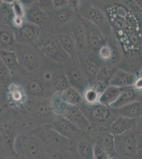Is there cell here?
Returning <instances> with one entry per match:
<instances>
[{
	"mask_svg": "<svg viewBox=\"0 0 142 159\" xmlns=\"http://www.w3.org/2000/svg\"><path fill=\"white\" fill-rule=\"evenodd\" d=\"M136 120L119 116L110 124L108 130L114 136L121 135L129 130L135 129Z\"/></svg>",
	"mask_w": 142,
	"mask_h": 159,
	"instance_id": "cell-6",
	"label": "cell"
},
{
	"mask_svg": "<svg viewBox=\"0 0 142 159\" xmlns=\"http://www.w3.org/2000/svg\"><path fill=\"white\" fill-rule=\"evenodd\" d=\"M12 4L6 2L1 4V22L4 25H10L15 18Z\"/></svg>",
	"mask_w": 142,
	"mask_h": 159,
	"instance_id": "cell-16",
	"label": "cell"
},
{
	"mask_svg": "<svg viewBox=\"0 0 142 159\" xmlns=\"http://www.w3.org/2000/svg\"><path fill=\"white\" fill-rule=\"evenodd\" d=\"M63 116L83 132H88L91 129L89 120L83 114L79 106L70 105L67 111Z\"/></svg>",
	"mask_w": 142,
	"mask_h": 159,
	"instance_id": "cell-4",
	"label": "cell"
},
{
	"mask_svg": "<svg viewBox=\"0 0 142 159\" xmlns=\"http://www.w3.org/2000/svg\"><path fill=\"white\" fill-rule=\"evenodd\" d=\"M0 42L1 47L7 48L11 47L15 44L14 35L11 31L4 29L1 26V33H0Z\"/></svg>",
	"mask_w": 142,
	"mask_h": 159,
	"instance_id": "cell-23",
	"label": "cell"
},
{
	"mask_svg": "<svg viewBox=\"0 0 142 159\" xmlns=\"http://www.w3.org/2000/svg\"><path fill=\"white\" fill-rule=\"evenodd\" d=\"M1 60L9 69L15 68L18 65V55L15 52L1 49Z\"/></svg>",
	"mask_w": 142,
	"mask_h": 159,
	"instance_id": "cell-18",
	"label": "cell"
},
{
	"mask_svg": "<svg viewBox=\"0 0 142 159\" xmlns=\"http://www.w3.org/2000/svg\"><path fill=\"white\" fill-rule=\"evenodd\" d=\"M110 159H119L118 157H110Z\"/></svg>",
	"mask_w": 142,
	"mask_h": 159,
	"instance_id": "cell-46",
	"label": "cell"
},
{
	"mask_svg": "<svg viewBox=\"0 0 142 159\" xmlns=\"http://www.w3.org/2000/svg\"><path fill=\"white\" fill-rule=\"evenodd\" d=\"M86 30V37H87V42L89 43L90 46L94 51H99L102 45V40L101 39L100 34H98L96 33L97 31L94 30V29H88Z\"/></svg>",
	"mask_w": 142,
	"mask_h": 159,
	"instance_id": "cell-20",
	"label": "cell"
},
{
	"mask_svg": "<svg viewBox=\"0 0 142 159\" xmlns=\"http://www.w3.org/2000/svg\"><path fill=\"white\" fill-rule=\"evenodd\" d=\"M125 22V20L119 16L114 19V20L112 21V25L113 27L116 29L121 30V29H124Z\"/></svg>",
	"mask_w": 142,
	"mask_h": 159,
	"instance_id": "cell-40",
	"label": "cell"
},
{
	"mask_svg": "<svg viewBox=\"0 0 142 159\" xmlns=\"http://www.w3.org/2000/svg\"><path fill=\"white\" fill-rule=\"evenodd\" d=\"M123 88L109 86L103 90L99 98V103L110 106L118 99Z\"/></svg>",
	"mask_w": 142,
	"mask_h": 159,
	"instance_id": "cell-10",
	"label": "cell"
},
{
	"mask_svg": "<svg viewBox=\"0 0 142 159\" xmlns=\"http://www.w3.org/2000/svg\"><path fill=\"white\" fill-rule=\"evenodd\" d=\"M27 89L31 94L34 96H40L44 92L43 86L42 83L36 80H33L29 82L27 85Z\"/></svg>",
	"mask_w": 142,
	"mask_h": 159,
	"instance_id": "cell-28",
	"label": "cell"
},
{
	"mask_svg": "<svg viewBox=\"0 0 142 159\" xmlns=\"http://www.w3.org/2000/svg\"><path fill=\"white\" fill-rule=\"evenodd\" d=\"M115 139L116 157L119 159H137V140L135 129L115 136Z\"/></svg>",
	"mask_w": 142,
	"mask_h": 159,
	"instance_id": "cell-2",
	"label": "cell"
},
{
	"mask_svg": "<svg viewBox=\"0 0 142 159\" xmlns=\"http://www.w3.org/2000/svg\"><path fill=\"white\" fill-rule=\"evenodd\" d=\"M137 27V22L133 16H128L125 22V32L128 35L136 33Z\"/></svg>",
	"mask_w": 142,
	"mask_h": 159,
	"instance_id": "cell-31",
	"label": "cell"
},
{
	"mask_svg": "<svg viewBox=\"0 0 142 159\" xmlns=\"http://www.w3.org/2000/svg\"><path fill=\"white\" fill-rule=\"evenodd\" d=\"M85 67L86 74L91 78L97 77L100 69L98 61L93 59L86 61Z\"/></svg>",
	"mask_w": 142,
	"mask_h": 159,
	"instance_id": "cell-26",
	"label": "cell"
},
{
	"mask_svg": "<svg viewBox=\"0 0 142 159\" xmlns=\"http://www.w3.org/2000/svg\"><path fill=\"white\" fill-rule=\"evenodd\" d=\"M27 19L31 24L39 25L44 19V15L42 10L37 6H32L27 12Z\"/></svg>",
	"mask_w": 142,
	"mask_h": 159,
	"instance_id": "cell-19",
	"label": "cell"
},
{
	"mask_svg": "<svg viewBox=\"0 0 142 159\" xmlns=\"http://www.w3.org/2000/svg\"><path fill=\"white\" fill-rule=\"evenodd\" d=\"M49 104L53 112L57 116H64L70 105L64 99L61 93L53 96Z\"/></svg>",
	"mask_w": 142,
	"mask_h": 159,
	"instance_id": "cell-11",
	"label": "cell"
},
{
	"mask_svg": "<svg viewBox=\"0 0 142 159\" xmlns=\"http://www.w3.org/2000/svg\"><path fill=\"white\" fill-rule=\"evenodd\" d=\"M86 17L99 26L107 23L106 19L103 13L99 9L95 7H90L86 11Z\"/></svg>",
	"mask_w": 142,
	"mask_h": 159,
	"instance_id": "cell-17",
	"label": "cell"
},
{
	"mask_svg": "<svg viewBox=\"0 0 142 159\" xmlns=\"http://www.w3.org/2000/svg\"><path fill=\"white\" fill-rule=\"evenodd\" d=\"M138 92L134 87L123 88L118 99L109 107L113 109H116L138 100H137Z\"/></svg>",
	"mask_w": 142,
	"mask_h": 159,
	"instance_id": "cell-9",
	"label": "cell"
},
{
	"mask_svg": "<svg viewBox=\"0 0 142 159\" xmlns=\"http://www.w3.org/2000/svg\"><path fill=\"white\" fill-rule=\"evenodd\" d=\"M94 147L88 141L82 140L77 144V151L85 159H94Z\"/></svg>",
	"mask_w": 142,
	"mask_h": 159,
	"instance_id": "cell-21",
	"label": "cell"
},
{
	"mask_svg": "<svg viewBox=\"0 0 142 159\" xmlns=\"http://www.w3.org/2000/svg\"><path fill=\"white\" fill-rule=\"evenodd\" d=\"M136 79L135 74L122 70H117L112 74L108 85L121 88L133 87Z\"/></svg>",
	"mask_w": 142,
	"mask_h": 159,
	"instance_id": "cell-5",
	"label": "cell"
},
{
	"mask_svg": "<svg viewBox=\"0 0 142 159\" xmlns=\"http://www.w3.org/2000/svg\"><path fill=\"white\" fill-rule=\"evenodd\" d=\"M99 52L101 58L103 60H109L112 57V51L108 46L103 45L99 50Z\"/></svg>",
	"mask_w": 142,
	"mask_h": 159,
	"instance_id": "cell-35",
	"label": "cell"
},
{
	"mask_svg": "<svg viewBox=\"0 0 142 159\" xmlns=\"http://www.w3.org/2000/svg\"><path fill=\"white\" fill-rule=\"evenodd\" d=\"M12 97L14 101H20L23 99L22 92L19 89H15L12 93Z\"/></svg>",
	"mask_w": 142,
	"mask_h": 159,
	"instance_id": "cell-41",
	"label": "cell"
},
{
	"mask_svg": "<svg viewBox=\"0 0 142 159\" xmlns=\"http://www.w3.org/2000/svg\"><path fill=\"white\" fill-rule=\"evenodd\" d=\"M108 153L103 148L99 143H95L94 147V159H110Z\"/></svg>",
	"mask_w": 142,
	"mask_h": 159,
	"instance_id": "cell-32",
	"label": "cell"
},
{
	"mask_svg": "<svg viewBox=\"0 0 142 159\" xmlns=\"http://www.w3.org/2000/svg\"><path fill=\"white\" fill-rule=\"evenodd\" d=\"M107 153L110 157H116L115 139V136L108 130L103 132L99 142Z\"/></svg>",
	"mask_w": 142,
	"mask_h": 159,
	"instance_id": "cell-12",
	"label": "cell"
},
{
	"mask_svg": "<svg viewBox=\"0 0 142 159\" xmlns=\"http://www.w3.org/2000/svg\"><path fill=\"white\" fill-rule=\"evenodd\" d=\"M36 109L37 113L42 116H49L53 113L50 104L48 105L47 103L44 102L38 103L36 106Z\"/></svg>",
	"mask_w": 142,
	"mask_h": 159,
	"instance_id": "cell-33",
	"label": "cell"
},
{
	"mask_svg": "<svg viewBox=\"0 0 142 159\" xmlns=\"http://www.w3.org/2000/svg\"><path fill=\"white\" fill-rule=\"evenodd\" d=\"M50 128L70 141L77 139L83 133L63 116H58L54 119Z\"/></svg>",
	"mask_w": 142,
	"mask_h": 159,
	"instance_id": "cell-3",
	"label": "cell"
},
{
	"mask_svg": "<svg viewBox=\"0 0 142 159\" xmlns=\"http://www.w3.org/2000/svg\"><path fill=\"white\" fill-rule=\"evenodd\" d=\"M18 59L21 61L22 64L27 69L33 70L36 69L38 66L37 57L36 54L31 51L28 50L24 51L23 52H21L19 56L18 55Z\"/></svg>",
	"mask_w": 142,
	"mask_h": 159,
	"instance_id": "cell-15",
	"label": "cell"
},
{
	"mask_svg": "<svg viewBox=\"0 0 142 159\" xmlns=\"http://www.w3.org/2000/svg\"><path fill=\"white\" fill-rule=\"evenodd\" d=\"M62 96L67 103L73 106H79L83 101V98L79 91L72 87L62 92Z\"/></svg>",
	"mask_w": 142,
	"mask_h": 159,
	"instance_id": "cell-14",
	"label": "cell"
},
{
	"mask_svg": "<svg viewBox=\"0 0 142 159\" xmlns=\"http://www.w3.org/2000/svg\"><path fill=\"white\" fill-rule=\"evenodd\" d=\"M113 111L119 116L129 119H137L142 116V101H134L119 108L113 109Z\"/></svg>",
	"mask_w": 142,
	"mask_h": 159,
	"instance_id": "cell-7",
	"label": "cell"
},
{
	"mask_svg": "<svg viewBox=\"0 0 142 159\" xmlns=\"http://www.w3.org/2000/svg\"><path fill=\"white\" fill-rule=\"evenodd\" d=\"M128 40L130 44L134 47H138L140 44V38L136 33L129 35Z\"/></svg>",
	"mask_w": 142,
	"mask_h": 159,
	"instance_id": "cell-39",
	"label": "cell"
},
{
	"mask_svg": "<svg viewBox=\"0 0 142 159\" xmlns=\"http://www.w3.org/2000/svg\"><path fill=\"white\" fill-rule=\"evenodd\" d=\"M68 81L72 88H73L78 91L85 88V79L83 78V74L81 71L76 69L74 68L70 70L68 74Z\"/></svg>",
	"mask_w": 142,
	"mask_h": 159,
	"instance_id": "cell-13",
	"label": "cell"
},
{
	"mask_svg": "<svg viewBox=\"0 0 142 159\" xmlns=\"http://www.w3.org/2000/svg\"><path fill=\"white\" fill-rule=\"evenodd\" d=\"M53 4L54 7H63V6L65 5L66 3V1H63V0H54L53 1Z\"/></svg>",
	"mask_w": 142,
	"mask_h": 159,
	"instance_id": "cell-45",
	"label": "cell"
},
{
	"mask_svg": "<svg viewBox=\"0 0 142 159\" xmlns=\"http://www.w3.org/2000/svg\"><path fill=\"white\" fill-rule=\"evenodd\" d=\"M17 153L25 159H42L44 148L42 141L34 134H20L15 139Z\"/></svg>",
	"mask_w": 142,
	"mask_h": 159,
	"instance_id": "cell-1",
	"label": "cell"
},
{
	"mask_svg": "<svg viewBox=\"0 0 142 159\" xmlns=\"http://www.w3.org/2000/svg\"><path fill=\"white\" fill-rule=\"evenodd\" d=\"M112 74H110L109 70L107 69L103 68V70L100 69L97 76L98 77V79L101 82H106L108 81V83L110 79L112 76Z\"/></svg>",
	"mask_w": 142,
	"mask_h": 159,
	"instance_id": "cell-36",
	"label": "cell"
},
{
	"mask_svg": "<svg viewBox=\"0 0 142 159\" xmlns=\"http://www.w3.org/2000/svg\"><path fill=\"white\" fill-rule=\"evenodd\" d=\"M133 87L137 91H142V76L137 78Z\"/></svg>",
	"mask_w": 142,
	"mask_h": 159,
	"instance_id": "cell-43",
	"label": "cell"
},
{
	"mask_svg": "<svg viewBox=\"0 0 142 159\" xmlns=\"http://www.w3.org/2000/svg\"><path fill=\"white\" fill-rule=\"evenodd\" d=\"M112 109L109 106L98 103L90 105L89 115L91 118L97 123H103L107 121L112 114Z\"/></svg>",
	"mask_w": 142,
	"mask_h": 159,
	"instance_id": "cell-8",
	"label": "cell"
},
{
	"mask_svg": "<svg viewBox=\"0 0 142 159\" xmlns=\"http://www.w3.org/2000/svg\"><path fill=\"white\" fill-rule=\"evenodd\" d=\"M20 37L25 41H31L36 35V30L30 25H22L19 30Z\"/></svg>",
	"mask_w": 142,
	"mask_h": 159,
	"instance_id": "cell-24",
	"label": "cell"
},
{
	"mask_svg": "<svg viewBox=\"0 0 142 159\" xmlns=\"http://www.w3.org/2000/svg\"><path fill=\"white\" fill-rule=\"evenodd\" d=\"M59 43L62 48L67 54H71L73 49V43L71 38L68 36H61L59 38Z\"/></svg>",
	"mask_w": 142,
	"mask_h": 159,
	"instance_id": "cell-29",
	"label": "cell"
},
{
	"mask_svg": "<svg viewBox=\"0 0 142 159\" xmlns=\"http://www.w3.org/2000/svg\"><path fill=\"white\" fill-rule=\"evenodd\" d=\"M12 9L15 17L22 18L24 16V7L20 2L15 1L13 3Z\"/></svg>",
	"mask_w": 142,
	"mask_h": 159,
	"instance_id": "cell-34",
	"label": "cell"
},
{
	"mask_svg": "<svg viewBox=\"0 0 142 159\" xmlns=\"http://www.w3.org/2000/svg\"><path fill=\"white\" fill-rule=\"evenodd\" d=\"M135 131L142 135V116L136 120V125Z\"/></svg>",
	"mask_w": 142,
	"mask_h": 159,
	"instance_id": "cell-42",
	"label": "cell"
},
{
	"mask_svg": "<svg viewBox=\"0 0 142 159\" xmlns=\"http://www.w3.org/2000/svg\"><path fill=\"white\" fill-rule=\"evenodd\" d=\"M137 159H142V135L137 133Z\"/></svg>",
	"mask_w": 142,
	"mask_h": 159,
	"instance_id": "cell-38",
	"label": "cell"
},
{
	"mask_svg": "<svg viewBox=\"0 0 142 159\" xmlns=\"http://www.w3.org/2000/svg\"><path fill=\"white\" fill-rule=\"evenodd\" d=\"M59 45L56 40L54 39L48 40L43 45L44 51L45 54L50 58H55L59 55L61 49Z\"/></svg>",
	"mask_w": 142,
	"mask_h": 159,
	"instance_id": "cell-22",
	"label": "cell"
},
{
	"mask_svg": "<svg viewBox=\"0 0 142 159\" xmlns=\"http://www.w3.org/2000/svg\"><path fill=\"white\" fill-rule=\"evenodd\" d=\"M73 34L76 42L81 47L85 46L87 43L86 30L82 25H77L73 29Z\"/></svg>",
	"mask_w": 142,
	"mask_h": 159,
	"instance_id": "cell-25",
	"label": "cell"
},
{
	"mask_svg": "<svg viewBox=\"0 0 142 159\" xmlns=\"http://www.w3.org/2000/svg\"><path fill=\"white\" fill-rule=\"evenodd\" d=\"M100 94L99 91L94 88H91L85 92V100L90 105H94L99 102Z\"/></svg>",
	"mask_w": 142,
	"mask_h": 159,
	"instance_id": "cell-27",
	"label": "cell"
},
{
	"mask_svg": "<svg viewBox=\"0 0 142 159\" xmlns=\"http://www.w3.org/2000/svg\"><path fill=\"white\" fill-rule=\"evenodd\" d=\"M54 87L56 90L63 92L70 87L68 79L64 75L58 76L55 79L54 81Z\"/></svg>",
	"mask_w": 142,
	"mask_h": 159,
	"instance_id": "cell-30",
	"label": "cell"
},
{
	"mask_svg": "<svg viewBox=\"0 0 142 159\" xmlns=\"http://www.w3.org/2000/svg\"><path fill=\"white\" fill-rule=\"evenodd\" d=\"M58 20L61 22H65L69 18V12L66 9H61L56 13Z\"/></svg>",
	"mask_w": 142,
	"mask_h": 159,
	"instance_id": "cell-37",
	"label": "cell"
},
{
	"mask_svg": "<svg viewBox=\"0 0 142 159\" xmlns=\"http://www.w3.org/2000/svg\"></svg>",
	"mask_w": 142,
	"mask_h": 159,
	"instance_id": "cell-47",
	"label": "cell"
},
{
	"mask_svg": "<svg viewBox=\"0 0 142 159\" xmlns=\"http://www.w3.org/2000/svg\"><path fill=\"white\" fill-rule=\"evenodd\" d=\"M117 12L118 15H119V17H121V18L124 19V18H125L126 16H127V12L122 7H118L117 9Z\"/></svg>",
	"mask_w": 142,
	"mask_h": 159,
	"instance_id": "cell-44",
	"label": "cell"
}]
</instances>
